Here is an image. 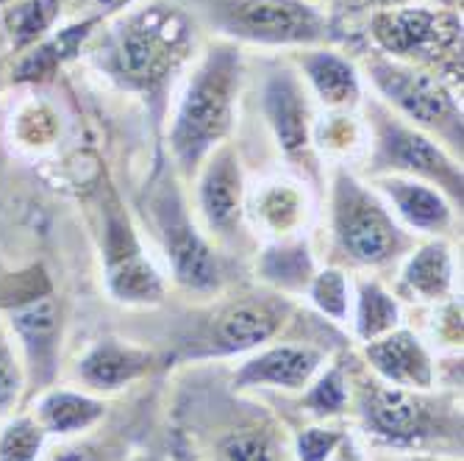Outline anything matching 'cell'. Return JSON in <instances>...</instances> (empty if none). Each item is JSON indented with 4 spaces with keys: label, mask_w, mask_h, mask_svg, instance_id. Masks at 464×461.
I'll list each match as a JSON object with an SVG mask.
<instances>
[{
    "label": "cell",
    "mask_w": 464,
    "mask_h": 461,
    "mask_svg": "<svg viewBox=\"0 0 464 461\" xmlns=\"http://www.w3.org/2000/svg\"><path fill=\"white\" fill-rule=\"evenodd\" d=\"M192 23L173 6H145L125 17L106 42V70L125 87L156 92L187 62Z\"/></svg>",
    "instance_id": "obj_1"
},
{
    "label": "cell",
    "mask_w": 464,
    "mask_h": 461,
    "mask_svg": "<svg viewBox=\"0 0 464 461\" xmlns=\"http://www.w3.org/2000/svg\"><path fill=\"white\" fill-rule=\"evenodd\" d=\"M239 90V53L215 48L195 70L189 90L179 106L170 148L179 164L198 167L231 129L234 101Z\"/></svg>",
    "instance_id": "obj_2"
},
{
    "label": "cell",
    "mask_w": 464,
    "mask_h": 461,
    "mask_svg": "<svg viewBox=\"0 0 464 461\" xmlns=\"http://www.w3.org/2000/svg\"><path fill=\"white\" fill-rule=\"evenodd\" d=\"M367 67L375 87L387 95L392 106L414 120L420 129H429L445 137L450 145L461 148V111L437 75L420 72L390 59H372Z\"/></svg>",
    "instance_id": "obj_3"
},
{
    "label": "cell",
    "mask_w": 464,
    "mask_h": 461,
    "mask_svg": "<svg viewBox=\"0 0 464 461\" xmlns=\"http://www.w3.org/2000/svg\"><path fill=\"white\" fill-rule=\"evenodd\" d=\"M223 25L262 45H317L328 36V20L304 0H226Z\"/></svg>",
    "instance_id": "obj_4"
},
{
    "label": "cell",
    "mask_w": 464,
    "mask_h": 461,
    "mask_svg": "<svg viewBox=\"0 0 464 461\" xmlns=\"http://www.w3.org/2000/svg\"><path fill=\"white\" fill-rule=\"evenodd\" d=\"M372 36L387 53L398 59L429 62L437 56H456L461 45V23L448 12L429 9H382L370 20Z\"/></svg>",
    "instance_id": "obj_5"
},
{
    "label": "cell",
    "mask_w": 464,
    "mask_h": 461,
    "mask_svg": "<svg viewBox=\"0 0 464 461\" xmlns=\"http://www.w3.org/2000/svg\"><path fill=\"white\" fill-rule=\"evenodd\" d=\"M336 236L348 256L362 264H384L398 247V228L390 215L351 181L340 184L336 195Z\"/></svg>",
    "instance_id": "obj_6"
},
{
    "label": "cell",
    "mask_w": 464,
    "mask_h": 461,
    "mask_svg": "<svg viewBox=\"0 0 464 461\" xmlns=\"http://www.w3.org/2000/svg\"><path fill=\"white\" fill-rule=\"evenodd\" d=\"M362 414L367 431L392 445H420L437 434L431 403L414 389L370 384L362 395Z\"/></svg>",
    "instance_id": "obj_7"
},
{
    "label": "cell",
    "mask_w": 464,
    "mask_h": 461,
    "mask_svg": "<svg viewBox=\"0 0 464 461\" xmlns=\"http://www.w3.org/2000/svg\"><path fill=\"white\" fill-rule=\"evenodd\" d=\"M378 156L401 170L434 178L437 184L461 195V173L453 167V161L429 137L390 117H378Z\"/></svg>",
    "instance_id": "obj_8"
},
{
    "label": "cell",
    "mask_w": 464,
    "mask_h": 461,
    "mask_svg": "<svg viewBox=\"0 0 464 461\" xmlns=\"http://www.w3.org/2000/svg\"><path fill=\"white\" fill-rule=\"evenodd\" d=\"M159 226L164 234L167 259L173 264L176 281L187 289H215L220 283L218 259L212 247L195 234L181 208L164 203L159 208Z\"/></svg>",
    "instance_id": "obj_9"
},
{
    "label": "cell",
    "mask_w": 464,
    "mask_h": 461,
    "mask_svg": "<svg viewBox=\"0 0 464 461\" xmlns=\"http://www.w3.org/2000/svg\"><path fill=\"white\" fill-rule=\"evenodd\" d=\"M323 367V351L312 345H276L247 359L234 372V387H273V389H304Z\"/></svg>",
    "instance_id": "obj_10"
},
{
    "label": "cell",
    "mask_w": 464,
    "mask_h": 461,
    "mask_svg": "<svg viewBox=\"0 0 464 461\" xmlns=\"http://www.w3.org/2000/svg\"><path fill=\"white\" fill-rule=\"evenodd\" d=\"M370 367L382 381L401 389L426 392L434 387V361L411 331H390L384 337L367 342L364 351Z\"/></svg>",
    "instance_id": "obj_11"
},
{
    "label": "cell",
    "mask_w": 464,
    "mask_h": 461,
    "mask_svg": "<svg viewBox=\"0 0 464 461\" xmlns=\"http://www.w3.org/2000/svg\"><path fill=\"white\" fill-rule=\"evenodd\" d=\"M106 278L111 295L122 303L145 306L159 303L164 295V283L150 267V262L142 256L129 228H120L111 223L109 234V256H106Z\"/></svg>",
    "instance_id": "obj_12"
},
{
    "label": "cell",
    "mask_w": 464,
    "mask_h": 461,
    "mask_svg": "<svg viewBox=\"0 0 464 461\" xmlns=\"http://www.w3.org/2000/svg\"><path fill=\"white\" fill-rule=\"evenodd\" d=\"M156 364L159 359L148 348L120 340H101L78 361V375L90 389L114 392L150 375Z\"/></svg>",
    "instance_id": "obj_13"
},
{
    "label": "cell",
    "mask_w": 464,
    "mask_h": 461,
    "mask_svg": "<svg viewBox=\"0 0 464 461\" xmlns=\"http://www.w3.org/2000/svg\"><path fill=\"white\" fill-rule=\"evenodd\" d=\"M12 328L23 342L28 367L34 379L48 381L56 359H59V337H62V314L53 298H36L17 312H12Z\"/></svg>",
    "instance_id": "obj_14"
},
{
    "label": "cell",
    "mask_w": 464,
    "mask_h": 461,
    "mask_svg": "<svg viewBox=\"0 0 464 461\" xmlns=\"http://www.w3.org/2000/svg\"><path fill=\"white\" fill-rule=\"evenodd\" d=\"M281 328V314L270 303L242 301L223 309L208 333L212 353H245L267 345Z\"/></svg>",
    "instance_id": "obj_15"
},
{
    "label": "cell",
    "mask_w": 464,
    "mask_h": 461,
    "mask_svg": "<svg viewBox=\"0 0 464 461\" xmlns=\"http://www.w3.org/2000/svg\"><path fill=\"white\" fill-rule=\"evenodd\" d=\"M106 406L83 392L72 389H51L39 398L34 420L42 426L45 434L56 437H75L90 431L95 423L103 420Z\"/></svg>",
    "instance_id": "obj_16"
},
{
    "label": "cell",
    "mask_w": 464,
    "mask_h": 461,
    "mask_svg": "<svg viewBox=\"0 0 464 461\" xmlns=\"http://www.w3.org/2000/svg\"><path fill=\"white\" fill-rule=\"evenodd\" d=\"M101 17H87L81 23H72L62 31H53L51 36H42L36 45H31L28 53L17 62L14 78L17 81H45L51 78L62 64H67L81 48L83 42L92 36V28Z\"/></svg>",
    "instance_id": "obj_17"
},
{
    "label": "cell",
    "mask_w": 464,
    "mask_h": 461,
    "mask_svg": "<svg viewBox=\"0 0 464 461\" xmlns=\"http://www.w3.org/2000/svg\"><path fill=\"white\" fill-rule=\"evenodd\" d=\"M239 197H242L239 167L234 161V153L223 148L208 161L203 181H200V206H203L208 226H218V228L231 226L239 212Z\"/></svg>",
    "instance_id": "obj_18"
},
{
    "label": "cell",
    "mask_w": 464,
    "mask_h": 461,
    "mask_svg": "<svg viewBox=\"0 0 464 461\" xmlns=\"http://www.w3.org/2000/svg\"><path fill=\"white\" fill-rule=\"evenodd\" d=\"M267 117L278 142L286 150H301L309 142V111L301 87L292 78H273L267 87Z\"/></svg>",
    "instance_id": "obj_19"
},
{
    "label": "cell",
    "mask_w": 464,
    "mask_h": 461,
    "mask_svg": "<svg viewBox=\"0 0 464 461\" xmlns=\"http://www.w3.org/2000/svg\"><path fill=\"white\" fill-rule=\"evenodd\" d=\"M301 64L325 106L348 109L359 101L356 70L343 56L331 51H306V56H301Z\"/></svg>",
    "instance_id": "obj_20"
},
{
    "label": "cell",
    "mask_w": 464,
    "mask_h": 461,
    "mask_svg": "<svg viewBox=\"0 0 464 461\" xmlns=\"http://www.w3.org/2000/svg\"><path fill=\"white\" fill-rule=\"evenodd\" d=\"M382 189L390 195L392 206L398 208V215L414 228L442 231L450 223L448 203L442 200V195L437 189H431L426 184L390 178V181H382Z\"/></svg>",
    "instance_id": "obj_21"
},
{
    "label": "cell",
    "mask_w": 464,
    "mask_h": 461,
    "mask_svg": "<svg viewBox=\"0 0 464 461\" xmlns=\"http://www.w3.org/2000/svg\"><path fill=\"white\" fill-rule=\"evenodd\" d=\"M403 281L420 298H429V301L445 298L450 289V281H453V264H450L448 247L429 245L420 250V254H414L411 262L406 264Z\"/></svg>",
    "instance_id": "obj_22"
},
{
    "label": "cell",
    "mask_w": 464,
    "mask_h": 461,
    "mask_svg": "<svg viewBox=\"0 0 464 461\" xmlns=\"http://www.w3.org/2000/svg\"><path fill=\"white\" fill-rule=\"evenodd\" d=\"M59 0H12L4 20L14 48H31L59 23Z\"/></svg>",
    "instance_id": "obj_23"
},
{
    "label": "cell",
    "mask_w": 464,
    "mask_h": 461,
    "mask_svg": "<svg viewBox=\"0 0 464 461\" xmlns=\"http://www.w3.org/2000/svg\"><path fill=\"white\" fill-rule=\"evenodd\" d=\"M401 320V309L395 298H390L387 292L378 283H362L359 286V301H356V333L359 340L372 342L384 333L395 331Z\"/></svg>",
    "instance_id": "obj_24"
},
{
    "label": "cell",
    "mask_w": 464,
    "mask_h": 461,
    "mask_svg": "<svg viewBox=\"0 0 464 461\" xmlns=\"http://www.w3.org/2000/svg\"><path fill=\"white\" fill-rule=\"evenodd\" d=\"M218 461H281L278 439L262 426L231 428L218 439L215 447Z\"/></svg>",
    "instance_id": "obj_25"
},
{
    "label": "cell",
    "mask_w": 464,
    "mask_h": 461,
    "mask_svg": "<svg viewBox=\"0 0 464 461\" xmlns=\"http://www.w3.org/2000/svg\"><path fill=\"white\" fill-rule=\"evenodd\" d=\"M45 437L34 417H17L0 431V461H39Z\"/></svg>",
    "instance_id": "obj_26"
},
{
    "label": "cell",
    "mask_w": 464,
    "mask_h": 461,
    "mask_svg": "<svg viewBox=\"0 0 464 461\" xmlns=\"http://www.w3.org/2000/svg\"><path fill=\"white\" fill-rule=\"evenodd\" d=\"M348 403V381H345V370L336 364L328 372H323L317 384L309 389L304 398V408L317 414V417H334L340 414Z\"/></svg>",
    "instance_id": "obj_27"
},
{
    "label": "cell",
    "mask_w": 464,
    "mask_h": 461,
    "mask_svg": "<svg viewBox=\"0 0 464 461\" xmlns=\"http://www.w3.org/2000/svg\"><path fill=\"white\" fill-rule=\"evenodd\" d=\"M312 301L331 320H345V314H348V281H345V275L336 273V270L320 273L317 281L312 283Z\"/></svg>",
    "instance_id": "obj_28"
},
{
    "label": "cell",
    "mask_w": 464,
    "mask_h": 461,
    "mask_svg": "<svg viewBox=\"0 0 464 461\" xmlns=\"http://www.w3.org/2000/svg\"><path fill=\"white\" fill-rule=\"evenodd\" d=\"M343 439L345 434L336 428H306L295 439V456L298 461H328Z\"/></svg>",
    "instance_id": "obj_29"
},
{
    "label": "cell",
    "mask_w": 464,
    "mask_h": 461,
    "mask_svg": "<svg viewBox=\"0 0 464 461\" xmlns=\"http://www.w3.org/2000/svg\"><path fill=\"white\" fill-rule=\"evenodd\" d=\"M23 389V372L9 348V342L0 337V411H9Z\"/></svg>",
    "instance_id": "obj_30"
},
{
    "label": "cell",
    "mask_w": 464,
    "mask_h": 461,
    "mask_svg": "<svg viewBox=\"0 0 464 461\" xmlns=\"http://www.w3.org/2000/svg\"><path fill=\"white\" fill-rule=\"evenodd\" d=\"M51 461H109V458L98 445L78 442V445H67V447L56 450V456Z\"/></svg>",
    "instance_id": "obj_31"
},
{
    "label": "cell",
    "mask_w": 464,
    "mask_h": 461,
    "mask_svg": "<svg viewBox=\"0 0 464 461\" xmlns=\"http://www.w3.org/2000/svg\"><path fill=\"white\" fill-rule=\"evenodd\" d=\"M328 461H367V458L362 456V450L356 447V442H353L351 437H345V439L340 442V447L334 450V456H331Z\"/></svg>",
    "instance_id": "obj_32"
},
{
    "label": "cell",
    "mask_w": 464,
    "mask_h": 461,
    "mask_svg": "<svg viewBox=\"0 0 464 461\" xmlns=\"http://www.w3.org/2000/svg\"><path fill=\"white\" fill-rule=\"evenodd\" d=\"M90 4L95 6V12H98V17H101V14H111V12L125 9L129 4H134V0H90Z\"/></svg>",
    "instance_id": "obj_33"
},
{
    "label": "cell",
    "mask_w": 464,
    "mask_h": 461,
    "mask_svg": "<svg viewBox=\"0 0 464 461\" xmlns=\"http://www.w3.org/2000/svg\"><path fill=\"white\" fill-rule=\"evenodd\" d=\"M378 4H382V9H403L411 0H378Z\"/></svg>",
    "instance_id": "obj_34"
},
{
    "label": "cell",
    "mask_w": 464,
    "mask_h": 461,
    "mask_svg": "<svg viewBox=\"0 0 464 461\" xmlns=\"http://www.w3.org/2000/svg\"><path fill=\"white\" fill-rule=\"evenodd\" d=\"M173 461H195L184 447H176V453H173Z\"/></svg>",
    "instance_id": "obj_35"
},
{
    "label": "cell",
    "mask_w": 464,
    "mask_h": 461,
    "mask_svg": "<svg viewBox=\"0 0 464 461\" xmlns=\"http://www.w3.org/2000/svg\"><path fill=\"white\" fill-rule=\"evenodd\" d=\"M409 461H434L431 456H414V458H409Z\"/></svg>",
    "instance_id": "obj_36"
},
{
    "label": "cell",
    "mask_w": 464,
    "mask_h": 461,
    "mask_svg": "<svg viewBox=\"0 0 464 461\" xmlns=\"http://www.w3.org/2000/svg\"><path fill=\"white\" fill-rule=\"evenodd\" d=\"M59 4H62V6H67V4H78V0H59Z\"/></svg>",
    "instance_id": "obj_37"
},
{
    "label": "cell",
    "mask_w": 464,
    "mask_h": 461,
    "mask_svg": "<svg viewBox=\"0 0 464 461\" xmlns=\"http://www.w3.org/2000/svg\"><path fill=\"white\" fill-rule=\"evenodd\" d=\"M442 4H445V6H453V4H456V0H442Z\"/></svg>",
    "instance_id": "obj_38"
},
{
    "label": "cell",
    "mask_w": 464,
    "mask_h": 461,
    "mask_svg": "<svg viewBox=\"0 0 464 461\" xmlns=\"http://www.w3.org/2000/svg\"><path fill=\"white\" fill-rule=\"evenodd\" d=\"M0 4H12V0H0Z\"/></svg>",
    "instance_id": "obj_39"
}]
</instances>
